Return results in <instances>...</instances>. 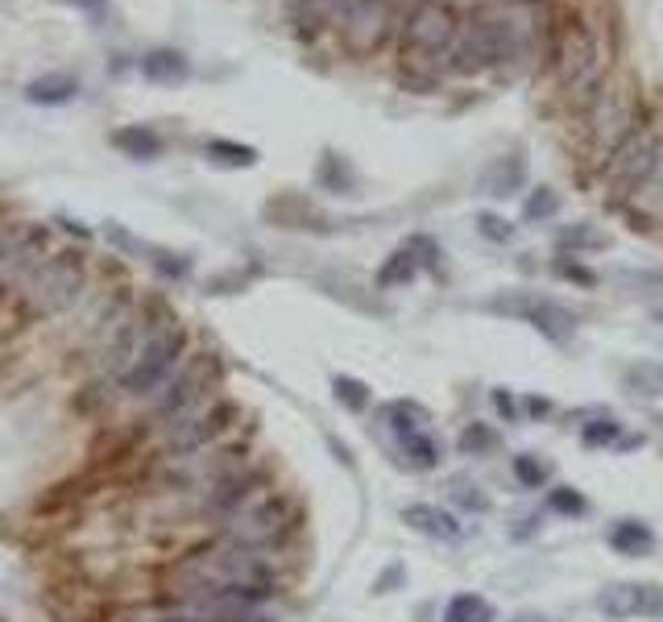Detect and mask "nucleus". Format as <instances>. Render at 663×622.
<instances>
[{
	"label": "nucleus",
	"instance_id": "nucleus-28",
	"mask_svg": "<svg viewBox=\"0 0 663 622\" xmlns=\"http://www.w3.org/2000/svg\"><path fill=\"white\" fill-rule=\"evenodd\" d=\"M585 444H593V449H606V444H626V449H635L639 440H635V436H626L622 423H614V419H602V423L585 428Z\"/></svg>",
	"mask_w": 663,
	"mask_h": 622
},
{
	"label": "nucleus",
	"instance_id": "nucleus-10",
	"mask_svg": "<svg viewBox=\"0 0 663 622\" xmlns=\"http://www.w3.org/2000/svg\"><path fill=\"white\" fill-rule=\"evenodd\" d=\"M183 358H187V332L179 328V320L162 324V328L146 340V349L137 353L129 374L121 377V395L133 398V403H137V398H146Z\"/></svg>",
	"mask_w": 663,
	"mask_h": 622
},
{
	"label": "nucleus",
	"instance_id": "nucleus-44",
	"mask_svg": "<svg viewBox=\"0 0 663 622\" xmlns=\"http://www.w3.org/2000/svg\"><path fill=\"white\" fill-rule=\"evenodd\" d=\"M514 622H544V619H535V614H527V619H514Z\"/></svg>",
	"mask_w": 663,
	"mask_h": 622
},
{
	"label": "nucleus",
	"instance_id": "nucleus-33",
	"mask_svg": "<svg viewBox=\"0 0 663 622\" xmlns=\"http://www.w3.org/2000/svg\"><path fill=\"white\" fill-rule=\"evenodd\" d=\"M514 477H518L523 486H530V490H539V486L548 482V470H544L535 456H514Z\"/></svg>",
	"mask_w": 663,
	"mask_h": 622
},
{
	"label": "nucleus",
	"instance_id": "nucleus-15",
	"mask_svg": "<svg viewBox=\"0 0 663 622\" xmlns=\"http://www.w3.org/2000/svg\"><path fill=\"white\" fill-rule=\"evenodd\" d=\"M402 519H407V523H411L419 535H427V540H456V535H460V523H456L453 510L432 507V502L407 507V510H402Z\"/></svg>",
	"mask_w": 663,
	"mask_h": 622
},
{
	"label": "nucleus",
	"instance_id": "nucleus-12",
	"mask_svg": "<svg viewBox=\"0 0 663 622\" xmlns=\"http://www.w3.org/2000/svg\"><path fill=\"white\" fill-rule=\"evenodd\" d=\"M50 233L42 225H9L0 237V291H21L30 274L38 270L50 253Z\"/></svg>",
	"mask_w": 663,
	"mask_h": 622
},
{
	"label": "nucleus",
	"instance_id": "nucleus-16",
	"mask_svg": "<svg viewBox=\"0 0 663 622\" xmlns=\"http://www.w3.org/2000/svg\"><path fill=\"white\" fill-rule=\"evenodd\" d=\"M290 9H295L299 30H304V34H316L323 25H341L348 0H290Z\"/></svg>",
	"mask_w": 663,
	"mask_h": 622
},
{
	"label": "nucleus",
	"instance_id": "nucleus-5",
	"mask_svg": "<svg viewBox=\"0 0 663 622\" xmlns=\"http://www.w3.org/2000/svg\"><path fill=\"white\" fill-rule=\"evenodd\" d=\"M216 382H220L216 361L204 358V353H187V358L174 365L171 374L153 386L150 395L137 398V407L146 411V419H150V428H153V423H167V419H174V415L191 411V407H195V403H204V398L220 395V391H216Z\"/></svg>",
	"mask_w": 663,
	"mask_h": 622
},
{
	"label": "nucleus",
	"instance_id": "nucleus-6",
	"mask_svg": "<svg viewBox=\"0 0 663 622\" xmlns=\"http://www.w3.org/2000/svg\"><path fill=\"white\" fill-rule=\"evenodd\" d=\"M556 83L576 116H585L602 95V55L585 25H569L556 42Z\"/></svg>",
	"mask_w": 663,
	"mask_h": 622
},
{
	"label": "nucleus",
	"instance_id": "nucleus-47",
	"mask_svg": "<svg viewBox=\"0 0 663 622\" xmlns=\"http://www.w3.org/2000/svg\"><path fill=\"white\" fill-rule=\"evenodd\" d=\"M4 228H9V225H0V237H4Z\"/></svg>",
	"mask_w": 663,
	"mask_h": 622
},
{
	"label": "nucleus",
	"instance_id": "nucleus-9",
	"mask_svg": "<svg viewBox=\"0 0 663 622\" xmlns=\"http://www.w3.org/2000/svg\"><path fill=\"white\" fill-rule=\"evenodd\" d=\"M174 316L162 307V303H146V307H137L129 316V324L116 332L104 349H95L92 353V370L95 377H104V382H116L121 386V377L133 370V361H137V353L146 349V340L162 328V324H171Z\"/></svg>",
	"mask_w": 663,
	"mask_h": 622
},
{
	"label": "nucleus",
	"instance_id": "nucleus-3",
	"mask_svg": "<svg viewBox=\"0 0 663 622\" xmlns=\"http://www.w3.org/2000/svg\"><path fill=\"white\" fill-rule=\"evenodd\" d=\"M88 295V262L83 253H50L46 262L30 274V283L21 286V303L34 320H50L79 307Z\"/></svg>",
	"mask_w": 663,
	"mask_h": 622
},
{
	"label": "nucleus",
	"instance_id": "nucleus-2",
	"mask_svg": "<svg viewBox=\"0 0 663 622\" xmlns=\"http://www.w3.org/2000/svg\"><path fill=\"white\" fill-rule=\"evenodd\" d=\"M237 423H241V407L228 403L225 395H212L204 403H195L191 411L167 419V423H153L150 440L162 456H187L228 440L237 432Z\"/></svg>",
	"mask_w": 663,
	"mask_h": 622
},
{
	"label": "nucleus",
	"instance_id": "nucleus-20",
	"mask_svg": "<svg viewBox=\"0 0 663 622\" xmlns=\"http://www.w3.org/2000/svg\"><path fill=\"white\" fill-rule=\"evenodd\" d=\"M606 540H609V547H618L622 556H643V552H651V547H655V535H651V528H647V523H639V519H622V523H614Z\"/></svg>",
	"mask_w": 663,
	"mask_h": 622
},
{
	"label": "nucleus",
	"instance_id": "nucleus-11",
	"mask_svg": "<svg viewBox=\"0 0 663 622\" xmlns=\"http://www.w3.org/2000/svg\"><path fill=\"white\" fill-rule=\"evenodd\" d=\"M490 312L535 324V332H544V337L556 340V344H569V340L576 337V316H572L564 303L548 299V295H530V291H502L498 299H490Z\"/></svg>",
	"mask_w": 663,
	"mask_h": 622
},
{
	"label": "nucleus",
	"instance_id": "nucleus-29",
	"mask_svg": "<svg viewBox=\"0 0 663 622\" xmlns=\"http://www.w3.org/2000/svg\"><path fill=\"white\" fill-rule=\"evenodd\" d=\"M208 158L225 162V167H253V162H258V150L237 146V142H208Z\"/></svg>",
	"mask_w": 663,
	"mask_h": 622
},
{
	"label": "nucleus",
	"instance_id": "nucleus-24",
	"mask_svg": "<svg viewBox=\"0 0 663 622\" xmlns=\"http://www.w3.org/2000/svg\"><path fill=\"white\" fill-rule=\"evenodd\" d=\"M444 622H493V606L477 593H456L453 602L444 606Z\"/></svg>",
	"mask_w": 663,
	"mask_h": 622
},
{
	"label": "nucleus",
	"instance_id": "nucleus-41",
	"mask_svg": "<svg viewBox=\"0 0 663 622\" xmlns=\"http://www.w3.org/2000/svg\"><path fill=\"white\" fill-rule=\"evenodd\" d=\"M398 581H402V568L390 565V573H381V577H378V589L386 593V589H390V585H398Z\"/></svg>",
	"mask_w": 663,
	"mask_h": 622
},
{
	"label": "nucleus",
	"instance_id": "nucleus-22",
	"mask_svg": "<svg viewBox=\"0 0 663 622\" xmlns=\"http://www.w3.org/2000/svg\"><path fill=\"white\" fill-rule=\"evenodd\" d=\"M556 246L564 249V253H597V249L609 246V237L593 225H564L556 233Z\"/></svg>",
	"mask_w": 663,
	"mask_h": 622
},
{
	"label": "nucleus",
	"instance_id": "nucleus-4",
	"mask_svg": "<svg viewBox=\"0 0 663 622\" xmlns=\"http://www.w3.org/2000/svg\"><path fill=\"white\" fill-rule=\"evenodd\" d=\"M245 465H253L245 440H220L212 449L187 456H162V470H158V486L162 494H191V490H208L216 482H225L232 473H241Z\"/></svg>",
	"mask_w": 663,
	"mask_h": 622
},
{
	"label": "nucleus",
	"instance_id": "nucleus-37",
	"mask_svg": "<svg viewBox=\"0 0 663 622\" xmlns=\"http://www.w3.org/2000/svg\"><path fill=\"white\" fill-rule=\"evenodd\" d=\"M477 228H481V237H490V241H511L514 228L502 220V216H481L477 220Z\"/></svg>",
	"mask_w": 663,
	"mask_h": 622
},
{
	"label": "nucleus",
	"instance_id": "nucleus-7",
	"mask_svg": "<svg viewBox=\"0 0 663 622\" xmlns=\"http://www.w3.org/2000/svg\"><path fill=\"white\" fill-rule=\"evenodd\" d=\"M299 528V507L286 494L262 490L253 494L245 507H237L228 519H220V535L245 547H278Z\"/></svg>",
	"mask_w": 663,
	"mask_h": 622
},
{
	"label": "nucleus",
	"instance_id": "nucleus-17",
	"mask_svg": "<svg viewBox=\"0 0 663 622\" xmlns=\"http://www.w3.org/2000/svg\"><path fill=\"white\" fill-rule=\"evenodd\" d=\"M141 76L150 83H183L191 76V63L179 50H150L141 58Z\"/></svg>",
	"mask_w": 663,
	"mask_h": 622
},
{
	"label": "nucleus",
	"instance_id": "nucleus-1",
	"mask_svg": "<svg viewBox=\"0 0 663 622\" xmlns=\"http://www.w3.org/2000/svg\"><path fill=\"white\" fill-rule=\"evenodd\" d=\"M274 577H278L274 547H245L225 535L162 568V585L174 602H195L216 593H241L249 602H262L274 593Z\"/></svg>",
	"mask_w": 663,
	"mask_h": 622
},
{
	"label": "nucleus",
	"instance_id": "nucleus-32",
	"mask_svg": "<svg viewBox=\"0 0 663 622\" xmlns=\"http://www.w3.org/2000/svg\"><path fill=\"white\" fill-rule=\"evenodd\" d=\"M336 398H341L348 411H365L369 391H365V382H357V377H336Z\"/></svg>",
	"mask_w": 663,
	"mask_h": 622
},
{
	"label": "nucleus",
	"instance_id": "nucleus-8",
	"mask_svg": "<svg viewBox=\"0 0 663 622\" xmlns=\"http://www.w3.org/2000/svg\"><path fill=\"white\" fill-rule=\"evenodd\" d=\"M663 162V133L655 129H635L626 142H618L606 158V191L609 204L618 207L626 200H635L639 191L651 183V174Z\"/></svg>",
	"mask_w": 663,
	"mask_h": 622
},
{
	"label": "nucleus",
	"instance_id": "nucleus-14",
	"mask_svg": "<svg viewBox=\"0 0 663 622\" xmlns=\"http://www.w3.org/2000/svg\"><path fill=\"white\" fill-rule=\"evenodd\" d=\"M597 606H602V614H609V619H635V614H655V610H663V593L655 585H609V589H602Z\"/></svg>",
	"mask_w": 663,
	"mask_h": 622
},
{
	"label": "nucleus",
	"instance_id": "nucleus-46",
	"mask_svg": "<svg viewBox=\"0 0 663 622\" xmlns=\"http://www.w3.org/2000/svg\"><path fill=\"white\" fill-rule=\"evenodd\" d=\"M79 4H100V0H79Z\"/></svg>",
	"mask_w": 663,
	"mask_h": 622
},
{
	"label": "nucleus",
	"instance_id": "nucleus-38",
	"mask_svg": "<svg viewBox=\"0 0 663 622\" xmlns=\"http://www.w3.org/2000/svg\"><path fill=\"white\" fill-rule=\"evenodd\" d=\"M618 283L622 286H639V291H651V295H660L663 291V274H618Z\"/></svg>",
	"mask_w": 663,
	"mask_h": 622
},
{
	"label": "nucleus",
	"instance_id": "nucleus-19",
	"mask_svg": "<svg viewBox=\"0 0 663 622\" xmlns=\"http://www.w3.org/2000/svg\"><path fill=\"white\" fill-rule=\"evenodd\" d=\"M79 92V79L67 76V71H55V76H42L25 88V100L30 104H67L71 95Z\"/></svg>",
	"mask_w": 663,
	"mask_h": 622
},
{
	"label": "nucleus",
	"instance_id": "nucleus-26",
	"mask_svg": "<svg viewBox=\"0 0 663 622\" xmlns=\"http://www.w3.org/2000/svg\"><path fill=\"white\" fill-rule=\"evenodd\" d=\"M386 423H390V432L402 440V436H415L423 423H427V411L419 407V403H390L386 407V415H381Z\"/></svg>",
	"mask_w": 663,
	"mask_h": 622
},
{
	"label": "nucleus",
	"instance_id": "nucleus-45",
	"mask_svg": "<svg viewBox=\"0 0 663 622\" xmlns=\"http://www.w3.org/2000/svg\"><path fill=\"white\" fill-rule=\"evenodd\" d=\"M655 320H660V324H663V307H655Z\"/></svg>",
	"mask_w": 663,
	"mask_h": 622
},
{
	"label": "nucleus",
	"instance_id": "nucleus-35",
	"mask_svg": "<svg viewBox=\"0 0 663 622\" xmlns=\"http://www.w3.org/2000/svg\"><path fill=\"white\" fill-rule=\"evenodd\" d=\"M320 179L323 183H332L336 191H344L348 183H353V170L344 167L336 154H328V158H323V167H320Z\"/></svg>",
	"mask_w": 663,
	"mask_h": 622
},
{
	"label": "nucleus",
	"instance_id": "nucleus-39",
	"mask_svg": "<svg viewBox=\"0 0 663 622\" xmlns=\"http://www.w3.org/2000/svg\"><path fill=\"white\" fill-rule=\"evenodd\" d=\"M108 241H113V246H121V249H129V253H141V241H133V237L121 225H108Z\"/></svg>",
	"mask_w": 663,
	"mask_h": 622
},
{
	"label": "nucleus",
	"instance_id": "nucleus-42",
	"mask_svg": "<svg viewBox=\"0 0 663 622\" xmlns=\"http://www.w3.org/2000/svg\"><path fill=\"white\" fill-rule=\"evenodd\" d=\"M493 398H498V407H502V415H514V411H518V407H514V403H511V395H502V391H498V395H493Z\"/></svg>",
	"mask_w": 663,
	"mask_h": 622
},
{
	"label": "nucleus",
	"instance_id": "nucleus-13",
	"mask_svg": "<svg viewBox=\"0 0 663 622\" xmlns=\"http://www.w3.org/2000/svg\"><path fill=\"white\" fill-rule=\"evenodd\" d=\"M341 34L348 50L369 55L395 34V0H348L341 18Z\"/></svg>",
	"mask_w": 663,
	"mask_h": 622
},
{
	"label": "nucleus",
	"instance_id": "nucleus-18",
	"mask_svg": "<svg viewBox=\"0 0 663 622\" xmlns=\"http://www.w3.org/2000/svg\"><path fill=\"white\" fill-rule=\"evenodd\" d=\"M523 174H527V167H523V158H498V162H490V167L481 170V188L490 191V195H514V191L523 188Z\"/></svg>",
	"mask_w": 663,
	"mask_h": 622
},
{
	"label": "nucleus",
	"instance_id": "nucleus-25",
	"mask_svg": "<svg viewBox=\"0 0 663 622\" xmlns=\"http://www.w3.org/2000/svg\"><path fill=\"white\" fill-rule=\"evenodd\" d=\"M415 274H419V258H415V249L407 246L386 258V265L378 270V286H402V283H411Z\"/></svg>",
	"mask_w": 663,
	"mask_h": 622
},
{
	"label": "nucleus",
	"instance_id": "nucleus-27",
	"mask_svg": "<svg viewBox=\"0 0 663 622\" xmlns=\"http://www.w3.org/2000/svg\"><path fill=\"white\" fill-rule=\"evenodd\" d=\"M402 453L411 456V465H415V470H436V465H439L436 440H432V436H423V432L402 436Z\"/></svg>",
	"mask_w": 663,
	"mask_h": 622
},
{
	"label": "nucleus",
	"instance_id": "nucleus-36",
	"mask_svg": "<svg viewBox=\"0 0 663 622\" xmlns=\"http://www.w3.org/2000/svg\"><path fill=\"white\" fill-rule=\"evenodd\" d=\"M551 510H560V514H585V498L576 490H551Z\"/></svg>",
	"mask_w": 663,
	"mask_h": 622
},
{
	"label": "nucleus",
	"instance_id": "nucleus-40",
	"mask_svg": "<svg viewBox=\"0 0 663 622\" xmlns=\"http://www.w3.org/2000/svg\"><path fill=\"white\" fill-rule=\"evenodd\" d=\"M556 270H560V274H564V279H572V283H597V279H593V274H588V270H585V265H569V262H564V265H556Z\"/></svg>",
	"mask_w": 663,
	"mask_h": 622
},
{
	"label": "nucleus",
	"instance_id": "nucleus-43",
	"mask_svg": "<svg viewBox=\"0 0 663 622\" xmlns=\"http://www.w3.org/2000/svg\"><path fill=\"white\" fill-rule=\"evenodd\" d=\"M241 622H274V619H265V614H245Z\"/></svg>",
	"mask_w": 663,
	"mask_h": 622
},
{
	"label": "nucleus",
	"instance_id": "nucleus-30",
	"mask_svg": "<svg viewBox=\"0 0 663 622\" xmlns=\"http://www.w3.org/2000/svg\"><path fill=\"white\" fill-rule=\"evenodd\" d=\"M556 212H560V195L551 188H535L527 195V204H523V216H527V220H548Z\"/></svg>",
	"mask_w": 663,
	"mask_h": 622
},
{
	"label": "nucleus",
	"instance_id": "nucleus-31",
	"mask_svg": "<svg viewBox=\"0 0 663 622\" xmlns=\"http://www.w3.org/2000/svg\"><path fill=\"white\" fill-rule=\"evenodd\" d=\"M493 444H498V432H493V428H485V423H469V428L460 432V453H469V456L490 453Z\"/></svg>",
	"mask_w": 663,
	"mask_h": 622
},
{
	"label": "nucleus",
	"instance_id": "nucleus-23",
	"mask_svg": "<svg viewBox=\"0 0 663 622\" xmlns=\"http://www.w3.org/2000/svg\"><path fill=\"white\" fill-rule=\"evenodd\" d=\"M626 386L643 398H663V361H635L626 370Z\"/></svg>",
	"mask_w": 663,
	"mask_h": 622
},
{
	"label": "nucleus",
	"instance_id": "nucleus-34",
	"mask_svg": "<svg viewBox=\"0 0 663 622\" xmlns=\"http://www.w3.org/2000/svg\"><path fill=\"white\" fill-rule=\"evenodd\" d=\"M153 258L150 262L167 274V279H187V270H191V262L183 258V253H167V249H150Z\"/></svg>",
	"mask_w": 663,
	"mask_h": 622
},
{
	"label": "nucleus",
	"instance_id": "nucleus-21",
	"mask_svg": "<svg viewBox=\"0 0 663 622\" xmlns=\"http://www.w3.org/2000/svg\"><path fill=\"white\" fill-rule=\"evenodd\" d=\"M113 146L125 150L129 158H158L162 154V137L146 125H129V129H116L113 133Z\"/></svg>",
	"mask_w": 663,
	"mask_h": 622
}]
</instances>
